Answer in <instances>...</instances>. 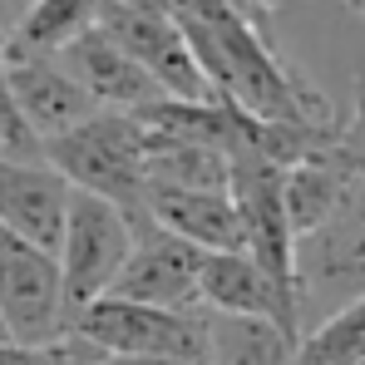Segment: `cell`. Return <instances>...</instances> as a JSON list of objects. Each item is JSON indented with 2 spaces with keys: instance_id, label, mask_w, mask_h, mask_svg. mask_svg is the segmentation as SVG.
<instances>
[{
  "instance_id": "6da1fadb",
  "label": "cell",
  "mask_w": 365,
  "mask_h": 365,
  "mask_svg": "<svg viewBox=\"0 0 365 365\" xmlns=\"http://www.w3.org/2000/svg\"><path fill=\"white\" fill-rule=\"evenodd\" d=\"M187 50L202 69L217 104L237 109L252 123L287 128H331L336 104L302 79L272 35V5H227V0H182L173 5Z\"/></svg>"
},
{
  "instance_id": "7a4b0ae2",
  "label": "cell",
  "mask_w": 365,
  "mask_h": 365,
  "mask_svg": "<svg viewBox=\"0 0 365 365\" xmlns=\"http://www.w3.org/2000/svg\"><path fill=\"white\" fill-rule=\"evenodd\" d=\"M143 128L128 119V114H94L84 119L74 133H64L55 143L40 148V158L60 173L74 192H89V197H104L109 207H119L133 227L148 222V178H143Z\"/></svg>"
},
{
  "instance_id": "3957f363",
  "label": "cell",
  "mask_w": 365,
  "mask_h": 365,
  "mask_svg": "<svg viewBox=\"0 0 365 365\" xmlns=\"http://www.w3.org/2000/svg\"><path fill=\"white\" fill-rule=\"evenodd\" d=\"M361 297H365V173L351 178L336 217L297 242V326H302V336Z\"/></svg>"
},
{
  "instance_id": "277c9868",
  "label": "cell",
  "mask_w": 365,
  "mask_h": 365,
  "mask_svg": "<svg viewBox=\"0 0 365 365\" xmlns=\"http://www.w3.org/2000/svg\"><path fill=\"white\" fill-rule=\"evenodd\" d=\"M94 25L99 35H109L128 60L138 64L168 99L182 104H217L202 69L187 50L173 5H153V0H99L94 5Z\"/></svg>"
},
{
  "instance_id": "5b68a950",
  "label": "cell",
  "mask_w": 365,
  "mask_h": 365,
  "mask_svg": "<svg viewBox=\"0 0 365 365\" xmlns=\"http://www.w3.org/2000/svg\"><path fill=\"white\" fill-rule=\"evenodd\" d=\"M69 336H79L89 351L109 361H173V365H207V331L202 311L173 316L153 306H133L99 297L69 321Z\"/></svg>"
},
{
  "instance_id": "8992f818",
  "label": "cell",
  "mask_w": 365,
  "mask_h": 365,
  "mask_svg": "<svg viewBox=\"0 0 365 365\" xmlns=\"http://www.w3.org/2000/svg\"><path fill=\"white\" fill-rule=\"evenodd\" d=\"M128 252H133V222L119 207H109L104 197H89V192H69L60 252H55L60 292H64V326L84 306L109 297L114 277L128 262Z\"/></svg>"
},
{
  "instance_id": "52a82bcc",
  "label": "cell",
  "mask_w": 365,
  "mask_h": 365,
  "mask_svg": "<svg viewBox=\"0 0 365 365\" xmlns=\"http://www.w3.org/2000/svg\"><path fill=\"white\" fill-rule=\"evenodd\" d=\"M202 257L197 247H187L182 237L143 222L133 227V252L123 262V272L114 277L109 297L133 306H153V311H173V316H197V277H202Z\"/></svg>"
},
{
  "instance_id": "ba28073f",
  "label": "cell",
  "mask_w": 365,
  "mask_h": 365,
  "mask_svg": "<svg viewBox=\"0 0 365 365\" xmlns=\"http://www.w3.org/2000/svg\"><path fill=\"white\" fill-rule=\"evenodd\" d=\"M0 326H5V341L25 346V351H45L69 331L55 257H45L25 242L5 252V262H0Z\"/></svg>"
},
{
  "instance_id": "9c48e42d",
  "label": "cell",
  "mask_w": 365,
  "mask_h": 365,
  "mask_svg": "<svg viewBox=\"0 0 365 365\" xmlns=\"http://www.w3.org/2000/svg\"><path fill=\"white\" fill-rule=\"evenodd\" d=\"M5 79H10V104L25 123V133L45 148L64 133H74L84 119H94V99L64 74L55 60L25 55L15 45H5Z\"/></svg>"
},
{
  "instance_id": "30bf717a",
  "label": "cell",
  "mask_w": 365,
  "mask_h": 365,
  "mask_svg": "<svg viewBox=\"0 0 365 365\" xmlns=\"http://www.w3.org/2000/svg\"><path fill=\"white\" fill-rule=\"evenodd\" d=\"M69 182L45 158H0V227L45 257L60 252Z\"/></svg>"
},
{
  "instance_id": "8fae6325",
  "label": "cell",
  "mask_w": 365,
  "mask_h": 365,
  "mask_svg": "<svg viewBox=\"0 0 365 365\" xmlns=\"http://www.w3.org/2000/svg\"><path fill=\"white\" fill-rule=\"evenodd\" d=\"M197 306L207 316H252V321H277L282 331H292L302 341L297 326V297L287 287H277L247 252H212L202 257V277H197Z\"/></svg>"
},
{
  "instance_id": "7c38bea8",
  "label": "cell",
  "mask_w": 365,
  "mask_h": 365,
  "mask_svg": "<svg viewBox=\"0 0 365 365\" xmlns=\"http://www.w3.org/2000/svg\"><path fill=\"white\" fill-rule=\"evenodd\" d=\"M55 64H60L64 74L94 99V109H104V114H138V109L168 99V94H163L138 64L128 60L109 35H99V25L84 30L69 50H60V60H55Z\"/></svg>"
},
{
  "instance_id": "4fadbf2b",
  "label": "cell",
  "mask_w": 365,
  "mask_h": 365,
  "mask_svg": "<svg viewBox=\"0 0 365 365\" xmlns=\"http://www.w3.org/2000/svg\"><path fill=\"white\" fill-rule=\"evenodd\" d=\"M148 222L182 237L197 252H242V217L232 192H182V187H148L143 197Z\"/></svg>"
},
{
  "instance_id": "5bb4252c",
  "label": "cell",
  "mask_w": 365,
  "mask_h": 365,
  "mask_svg": "<svg viewBox=\"0 0 365 365\" xmlns=\"http://www.w3.org/2000/svg\"><path fill=\"white\" fill-rule=\"evenodd\" d=\"M207 365H297V336L282 331L277 321H252V316H207Z\"/></svg>"
},
{
  "instance_id": "9a60e30c",
  "label": "cell",
  "mask_w": 365,
  "mask_h": 365,
  "mask_svg": "<svg viewBox=\"0 0 365 365\" xmlns=\"http://www.w3.org/2000/svg\"><path fill=\"white\" fill-rule=\"evenodd\" d=\"M84 30H94V5L89 0H35L20 5L5 45L40 55V60H60V50H69Z\"/></svg>"
},
{
  "instance_id": "2e32d148",
  "label": "cell",
  "mask_w": 365,
  "mask_h": 365,
  "mask_svg": "<svg viewBox=\"0 0 365 365\" xmlns=\"http://www.w3.org/2000/svg\"><path fill=\"white\" fill-rule=\"evenodd\" d=\"M297 365H365V297L311 326L297 346Z\"/></svg>"
},
{
  "instance_id": "e0dca14e",
  "label": "cell",
  "mask_w": 365,
  "mask_h": 365,
  "mask_svg": "<svg viewBox=\"0 0 365 365\" xmlns=\"http://www.w3.org/2000/svg\"><path fill=\"white\" fill-rule=\"evenodd\" d=\"M336 143H341L351 158L365 163V94H356V99H351V114L336 123Z\"/></svg>"
},
{
  "instance_id": "ac0fdd59",
  "label": "cell",
  "mask_w": 365,
  "mask_h": 365,
  "mask_svg": "<svg viewBox=\"0 0 365 365\" xmlns=\"http://www.w3.org/2000/svg\"><path fill=\"white\" fill-rule=\"evenodd\" d=\"M10 247H15V237H10V232L0 227V262H5V252H10Z\"/></svg>"
}]
</instances>
